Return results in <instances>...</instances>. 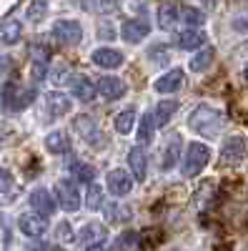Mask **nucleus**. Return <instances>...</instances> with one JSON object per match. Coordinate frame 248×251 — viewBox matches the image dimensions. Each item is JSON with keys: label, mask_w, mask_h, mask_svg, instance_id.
<instances>
[{"label": "nucleus", "mask_w": 248, "mask_h": 251, "mask_svg": "<svg viewBox=\"0 0 248 251\" xmlns=\"http://www.w3.org/2000/svg\"><path fill=\"white\" fill-rule=\"evenodd\" d=\"M68 146H70V141H68V136H66L63 131H53V133H48V138H45V149H48L50 153H66Z\"/></svg>", "instance_id": "obj_28"}, {"label": "nucleus", "mask_w": 248, "mask_h": 251, "mask_svg": "<svg viewBox=\"0 0 248 251\" xmlns=\"http://www.w3.org/2000/svg\"><path fill=\"white\" fill-rule=\"evenodd\" d=\"M68 86H70V91H73V96L78 98V100H93V96H95V86H93V80L88 78V75H83V73H75V75H70L68 78Z\"/></svg>", "instance_id": "obj_10"}, {"label": "nucleus", "mask_w": 248, "mask_h": 251, "mask_svg": "<svg viewBox=\"0 0 248 251\" xmlns=\"http://www.w3.org/2000/svg\"><path fill=\"white\" fill-rule=\"evenodd\" d=\"M53 40L60 46H78L83 40V25L78 20H58L53 23Z\"/></svg>", "instance_id": "obj_4"}, {"label": "nucleus", "mask_w": 248, "mask_h": 251, "mask_svg": "<svg viewBox=\"0 0 248 251\" xmlns=\"http://www.w3.org/2000/svg\"><path fill=\"white\" fill-rule=\"evenodd\" d=\"M128 166H131L135 181H146V176H148V156H146V151H143V146H133V149L128 151Z\"/></svg>", "instance_id": "obj_13"}, {"label": "nucleus", "mask_w": 248, "mask_h": 251, "mask_svg": "<svg viewBox=\"0 0 248 251\" xmlns=\"http://www.w3.org/2000/svg\"><path fill=\"white\" fill-rule=\"evenodd\" d=\"M108 183V191L115 196V199H123V196H128L131 194V188H133V176L128 171H123V169H113L106 178Z\"/></svg>", "instance_id": "obj_6"}, {"label": "nucleus", "mask_w": 248, "mask_h": 251, "mask_svg": "<svg viewBox=\"0 0 248 251\" xmlns=\"http://www.w3.org/2000/svg\"><path fill=\"white\" fill-rule=\"evenodd\" d=\"M95 91L106 98V100H118V98H123V96L128 93V86H126V80H120V78H115V75H103V78L98 80Z\"/></svg>", "instance_id": "obj_7"}, {"label": "nucleus", "mask_w": 248, "mask_h": 251, "mask_svg": "<svg viewBox=\"0 0 248 251\" xmlns=\"http://www.w3.org/2000/svg\"><path fill=\"white\" fill-rule=\"evenodd\" d=\"M20 35H23V25L18 23V20H5L3 25H0V43L5 46H15Z\"/></svg>", "instance_id": "obj_25"}, {"label": "nucleus", "mask_w": 248, "mask_h": 251, "mask_svg": "<svg viewBox=\"0 0 248 251\" xmlns=\"http://www.w3.org/2000/svg\"><path fill=\"white\" fill-rule=\"evenodd\" d=\"M213 58H216V50L213 48H198L196 53H193V58H191V63H188V68L193 71V73H203V71H208V66L213 63Z\"/></svg>", "instance_id": "obj_23"}, {"label": "nucleus", "mask_w": 248, "mask_h": 251, "mask_svg": "<svg viewBox=\"0 0 248 251\" xmlns=\"http://www.w3.org/2000/svg\"><path fill=\"white\" fill-rule=\"evenodd\" d=\"M148 58L153 60L156 68H165L171 63V53H168V48H165L163 43H156L153 48H148Z\"/></svg>", "instance_id": "obj_30"}, {"label": "nucleus", "mask_w": 248, "mask_h": 251, "mask_svg": "<svg viewBox=\"0 0 248 251\" xmlns=\"http://www.w3.org/2000/svg\"><path fill=\"white\" fill-rule=\"evenodd\" d=\"M86 251H108V246H106V244H103V241H100V244H93V246H86Z\"/></svg>", "instance_id": "obj_40"}, {"label": "nucleus", "mask_w": 248, "mask_h": 251, "mask_svg": "<svg viewBox=\"0 0 248 251\" xmlns=\"http://www.w3.org/2000/svg\"><path fill=\"white\" fill-rule=\"evenodd\" d=\"M70 174L75 176V181H83V183H93L95 181V169L86 161H73L70 163Z\"/></svg>", "instance_id": "obj_29"}, {"label": "nucleus", "mask_w": 248, "mask_h": 251, "mask_svg": "<svg viewBox=\"0 0 248 251\" xmlns=\"http://www.w3.org/2000/svg\"><path fill=\"white\" fill-rule=\"evenodd\" d=\"M90 60L95 63L98 68L115 71V68L123 66V53H120V50H113V48H98V50H93Z\"/></svg>", "instance_id": "obj_11"}, {"label": "nucleus", "mask_w": 248, "mask_h": 251, "mask_svg": "<svg viewBox=\"0 0 248 251\" xmlns=\"http://www.w3.org/2000/svg\"><path fill=\"white\" fill-rule=\"evenodd\" d=\"M98 33H100V38H115V30H111V28H100Z\"/></svg>", "instance_id": "obj_41"}, {"label": "nucleus", "mask_w": 248, "mask_h": 251, "mask_svg": "<svg viewBox=\"0 0 248 251\" xmlns=\"http://www.w3.org/2000/svg\"><path fill=\"white\" fill-rule=\"evenodd\" d=\"M203 10L196 8V5H178V23L185 25V28H201L203 25Z\"/></svg>", "instance_id": "obj_18"}, {"label": "nucleus", "mask_w": 248, "mask_h": 251, "mask_svg": "<svg viewBox=\"0 0 248 251\" xmlns=\"http://www.w3.org/2000/svg\"><path fill=\"white\" fill-rule=\"evenodd\" d=\"M48 13V5L43 3V0H33V3L28 5V20L30 23H40V20L45 18Z\"/></svg>", "instance_id": "obj_31"}, {"label": "nucleus", "mask_w": 248, "mask_h": 251, "mask_svg": "<svg viewBox=\"0 0 248 251\" xmlns=\"http://www.w3.org/2000/svg\"><path fill=\"white\" fill-rule=\"evenodd\" d=\"M45 103H48V111L58 118V116H66L70 113V98L66 93H60V91H50L45 96Z\"/></svg>", "instance_id": "obj_22"}, {"label": "nucleus", "mask_w": 248, "mask_h": 251, "mask_svg": "<svg viewBox=\"0 0 248 251\" xmlns=\"http://www.w3.org/2000/svg\"><path fill=\"white\" fill-rule=\"evenodd\" d=\"M73 126H75V131L83 136V141H86V143H90V146H98L100 143V128H98V123L90 116H75Z\"/></svg>", "instance_id": "obj_12"}, {"label": "nucleus", "mask_w": 248, "mask_h": 251, "mask_svg": "<svg viewBox=\"0 0 248 251\" xmlns=\"http://www.w3.org/2000/svg\"><path fill=\"white\" fill-rule=\"evenodd\" d=\"M55 199L60 203V208L66 211H78L80 208V194H78V186L68 178H60L55 183Z\"/></svg>", "instance_id": "obj_5"}, {"label": "nucleus", "mask_w": 248, "mask_h": 251, "mask_svg": "<svg viewBox=\"0 0 248 251\" xmlns=\"http://www.w3.org/2000/svg\"><path fill=\"white\" fill-rule=\"evenodd\" d=\"M18 226H20V231H23L25 236L30 239H38V236H43L45 234V228H48V221L45 216H40V214H23L18 219Z\"/></svg>", "instance_id": "obj_9"}, {"label": "nucleus", "mask_w": 248, "mask_h": 251, "mask_svg": "<svg viewBox=\"0 0 248 251\" xmlns=\"http://www.w3.org/2000/svg\"><path fill=\"white\" fill-rule=\"evenodd\" d=\"M205 33L201 30V28H188L185 33H180V38H178V46L183 48V50H198V48H203L205 46Z\"/></svg>", "instance_id": "obj_19"}, {"label": "nucleus", "mask_w": 248, "mask_h": 251, "mask_svg": "<svg viewBox=\"0 0 248 251\" xmlns=\"http://www.w3.org/2000/svg\"><path fill=\"white\" fill-rule=\"evenodd\" d=\"M78 239H80V244H86V246H93V244L106 241V226L95 224V221H93V224H86Z\"/></svg>", "instance_id": "obj_24"}, {"label": "nucleus", "mask_w": 248, "mask_h": 251, "mask_svg": "<svg viewBox=\"0 0 248 251\" xmlns=\"http://www.w3.org/2000/svg\"><path fill=\"white\" fill-rule=\"evenodd\" d=\"M135 123H138L135 108H126V111H120V113L115 116V131L123 133V136H128V133H133V126H135Z\"/></svg>", "instance_id": "obj_26"}, {"label": "nucleus", "mask_w": 248, "mask_h": 251, "mask_svg": "<svg viewBox=\"0 0 248 251\" xmlns=\"http://www.w3.org/2000/svg\"><path fill=\"white\" fill-rule=\"evenodd\" d=\"M243 78L248 80V63H246V66H243Z\"/></svg>", "instance_id": "obj_42"}, {"label": "nucleus", "mask_w": 248, "mask_h": 251, "mask_svg": "<svg viewBox=\"0 0 248 251\" xmlns=\"http://www.w3.org/2000/svg\"><path fill=\"white\" fill-rule=\"evenodd\" d=\"M208 161H211V149L201 141H193V143H188V149H185V153H183L180 171H183L185 178H193L208 166Z\"/></svg>", "instance_id": "obj_2"}, {"label": "nucleus", "mask_w": 248, "mask_h": 251, "mask_svg": "<svg viewBox=\"0 0 248 251\" xmlns=\"http://www.w3.org/2000/svg\"><path fill=\"white\" fill-rule=\"evenodd\" d=\"M10 188H13V176H10L8 169H3V166H0V194L10 191Z\"/></svg>", "instance_id": "obj_36"}, {"label": "nucleus", "mask_w": 248, "mask_h": 251, "mask_svg": "<svg viewBox=\"0 0 248 251\" xmlns=\"http://www.w3.org/2000/svg\"><path fill=\"white\" fill-rule=\"evenodd\" d=\"M106 216H108V221H126L128 211H126V208H120V203H108L106 206Z\"/></svg>", "instance_id": "obj_34"}, {"label": "nucleus", "mask_w": 248, "mask_h": 251, "mask_svg": "<svg viewBox=\"0 0 248 251\" xmlns=\"http://www.w3.org/2000/svg\"><path fill=\"white\" fill-rule=\"evenodd\" d=\"M88 208H90V211L103 208V191H100V186H95V183L88 188Z\"/></svg>", "instance_id": "obj_33"}, {"label": "nucleus", "mask_w": 248, "mask_h": 251, "mask_svg": "<svg viewBox=\"0 0 248 251\" xmlns=\"http://www.w3.org/2000/svg\"><path fill=\"white\" fill-rule=\"evenodd\" d=\"M120 33H123V40H126V43H140V40L148 38L151 25L146 23V20H126Z\"/></svg>", "instance_id": "obj_16"}, {"label": "nucleus", "mask_w": 248, "mask_h": 251, "mask_svg": "<svg viewBox=\"0 0 248 251\" xmlns=\"http://www.w3.org/2000/svg\"><path fill=\"white\" fill-rule=\"evenodd\" d=\"M180 136L178 133H173L168 141H165V146H163V153H160V169L163 171H171L173 166L178 163V158H180Z\"/></svg>", "instance_id": "obj_14"}, {"label": "nucleus", "mask_w": 248, "mask_h": 251, "mask_svg": "<svg viewBox=\"0 0 248 251\" xmlns=\"http://www.w3.org/2000/svg\"><path fill=\"white\" fill-rule=\"evenodd\" d=\"M8 71H10V58L0 53V75H5Z\"/></svg>", "instance_id": "obj_38"}, {"label": "nucleus", "mask_w": 248, "mask_h": 251, "mask_svg": "<svg viewBox=\"0 0 248 251\" xmlns=\"http://www.w3.org/2000/svg\"><path fill=\"white\" fill-rule=\"evenodd\" d=\"M30 73H33L35 80H43L45 73H48V60H38V58H33V68H30Z\"/></svg>", "instance_id": "obj_35"}, {"label": "nucleus", "mask_w": 248, "mask_h": 251, "mask_svg": "<svg viewBox=\"0 0 248 251\" xmlns=\"http://www.w3.org/2000/svg\"><path fill=\"white\" fill-rule=\"evenodd\" d=\"M178 106H180L178 100H160L158 106H156V111H151V113H153L156 128H163V126H168V121L173 118V113L178 111Z\"/></svg>", "instance_id": "obj_21"}, {"label": "nucleus", "mask_w": 248, "mask_h": 251, "mask_svg": "<svg viewBox=\"0 0 248 251\" xmlns=\"http://www.w3.org/2000/svg\"><path fill=\"white\" fill-rule=\"evenodd\" d=\"M35 98V88H25V86H18V83H8L5 91H3V103L8 111H23L28 108Z\"/></svg>", "instance_id": "obj_3"}, {"label": "nucleus", "mask_w": 248, "mask_h": 251, "mask_svg": "<svg viewBox=\"0 0 248 251\" xmlns=\"http://www.w3.org/2000/svg\"><path fill=\"white\" fill-rule=\"evenodd\" d=\"M153 88L158 93H176L183 88V71L180 68H171L168 73H163L156 83H153Z\"/></svg>", "instance_id": "obj_15"}, {"label": "nucleus", "mask_w": 248, "mask_h": 251, "mask_svg": "<svg viewBox=\"0 0 248 251\" xmlns=\"http://www.w3.org/2000/svg\"><path fill=\"white\" fill-rule=\"evenodd\" d=\"M188 126H191V131H196V133H201L205 138H213L223 128V113L218 108L205 106V103H203V106H198V108L191 111Z\"/></svg>", "instance_id": "obj_1"}, {"label": "nucleus", "mask_w": 248, "mask_h": 251, "mask_svg": "<svg viewBox=\"0 0 248 251\" xmlns=\"http://www.w3.org/2000/svg\"><path fill=\"white\" fill-rule=\"evenodd\" d=\"M30 206H33V211L40 214V216H50L55 211V203H53V196L45 191V188H35V191L30 194Z\"/></svg>", "instance_id": "obj_17"}, {"label": "nucleus", "mask_w": 248, "mask_h": 251, "mask_svg": "<svg viewBox=\"0 0 248 251\" xmlns=\"http://www.w3.org/2000/svg\"><path fill=\"white\" fill-rule=\"evenodd\" d=\"M135 246H138V234H135V231L120 234L118 241H115V249H118V251H133Z\"/></svg>", "instance_id": "obj_32"}, {"label": "nucleus", "mask_w": 248, "mask_h": 251, "mask_svg": "<svg viewBox=\"0 0 248 251\" xmlns=\"http://www.w3.org/2000/svg\"><path fill=\"white\" fill-rule=\"evenodd\" d=\"M246 149H248V146H246V138H243V136L225 138L223 149H221V161H223V163H238V161H243Z\"/></svg>", "instance_id": "obj_8"}, {"label": "nucleus", "mask_w": 248, "mask_h": 251, "mask_svg": "<svg viewBox=\"0 0 248 251\" xmlns=\"http://www.w3.org/2000/svg\"><path fill=\"white\" fill-rule=\"evenodd\" d=\"M176 23H178V5L163 3V5L158 8V25H160L163 30H171Z\"/></svg>", "instance_id": "obj_27"}, {"label": "nucleus", "mask_w": 248, "mask_h": 251, "mask_svg": "<svg viewBox=\"0 0 248 251\" xmlns=\"http://www.w3.org/2000/svg\"><path fill=\"white\" fill-rule=\"evenodd\" d=\"M38 251H66L63 246H55V244H43V246H38Z\"/></svg>", "instance_id": "obj_39"}, {"label": "nucleus", "mask_w": 248, "mask_h": 251, "mask_svg": "<svg viewBox=\"0 0 248 251\" xmlns=\"http://www.w3.org/2000/svg\"><path fill=\"white\" fill-rule=\"evenodd\" d=\"M153 136H156V123H153V113H143L140 121H138V128H135V138H138V146H148L153 143Z\"/></svg>", "instance_id": "obj_20"}, {"label": "nucleus", "mask_w": 248, "mask_h": 251, "mask_svg": "<svg viewBox=\"0 0 248 251\" xmlns=\"http://www.w3.org/2000/svg\"><path fill=\"white\" fill-rule=\"evenodd\" d=\"M58 236L63 239V241H73V231H70V224H66V221L60 224V226H58Z\"/></svg>", "instance_id": "obj_37"}]
</instances>
